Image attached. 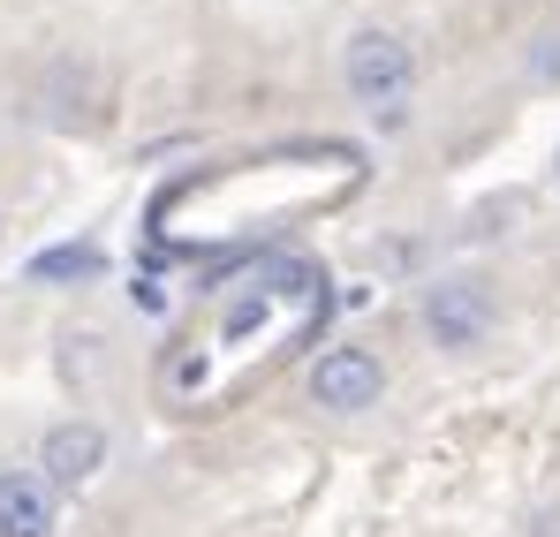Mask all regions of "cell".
I'll use <instances>...</instances> for the list:
<instances>
[{
	"label": "cell",
	"instance_id": "7a4b0ae2",
	"mask_svg": "<svg viewBox=\"0 0 560 537\" xmlns=\"http://www.w3.org/2000/svg\"><path fill=\"white\" fill-rule=\"evenodd\" d=\"M378 394H386V363L372 349H326L311 363V401L334 417H364V409H378Z\"/></svg>",
	"mask_w": 560,
	"mask_h": 537
},
{
	"label": "cell",
	"instance_id": "6da1fadb",
	"mask_svg": "<svg viewBox=\"0 0 560 537\" xmlns=\"http://www.w3.org/2000/svg\"><path fill=\"white\" fill-rule=\"evenodd\" d=\"M341 84H349V98H364L378 114H401V98H409V84H417V54L394 38V31H378V23H364L349 46H341Z\"/></svg>",
	"mask_w": 560,
	"mask_h": 537
},
{
	"label": "cell",
	"instance_id": "5b68a950",
	"mask_svg": "<svg viewBox=\"0 0 560 537\" xmlns=\"http://www.w3.org/2000/svg\"><path fill=\"white\" fill-rule=\"evenodd\" d=\"M54 485L38 469H0V537H54Z\"/></svg>",
	"mask_w": 560,
	"mask_h": 537
},
{
	"label": "cell",
	"instance_id": "277c9868",
	"mask_svg": "<svg viewBox=\"0 0 560 537\" xmlns=\"http://www.w3.org/2000/svg\"><path fill=\"white\" fill-rule=\"evenodd\" d=\"M98 469H106V432H98L92 417H69V424H54V432L38 440V477H46L54 492L92 485Z\"/></svg>",
	"mask_w": 560,
	"mask_h": 537
},
{
	"label": "cell",
	"instance_id": "3957f363",
	"mask_svg": "<svg viewBox=\"0 0 560 537\" xmlns=\"http://www.w3.org/2000/svg\"><path fill=\"white\" fill-rule=\"evenodd\" d=\"M424 334H432L440 349H477V341L492 334L485 288H477V280H432V288H424Z\"/></svg>",
	"mask_w": 560,
	"mask_h": 537
},
{
	"label": "cell",
	"instance_id": "52a82bcc",
	"mask_svg": "<svg viewBox=\"0 0 560 537\" xmlns=\"http://www.w3.org/2000/svg\"><path fill=\"white\" fill-rule=\"evenodd\" d=\"M530 77H538V84H560V31H546V38L530 46Z\"/></svg>",
	"mask_w": 560,
	"mask_h": 537
},
{
	"label": "cell",
	"instance_id": "ba28073f",
	"mask_svg": "<svg viewBox=\"0 0 560 537\" xmlns=\"http://www.w3.org/2000/svg\"><path fill=\"white\" fill-rule=\"evenodd\" d=\"M553 167H560V160H553Z\"/></svg>",
	"mask_w": 560,
	"mask_h": 537
},
{
	"label": "cell",
	"instance_id": "8992f818",
	"mask_svg": "<svg viewBox=\"0 0 560 537\" xmlns=\"http://www.w3.org/2000/svg\"><path fill=\"white\" fill-rule=\"evenodd\" d=\"M106 266L92 243H61V250H38L31 258V280H92V272Z\"/></svg>",
	"mask_w": 560,
	"mask_h": 537
}]
</instances>
